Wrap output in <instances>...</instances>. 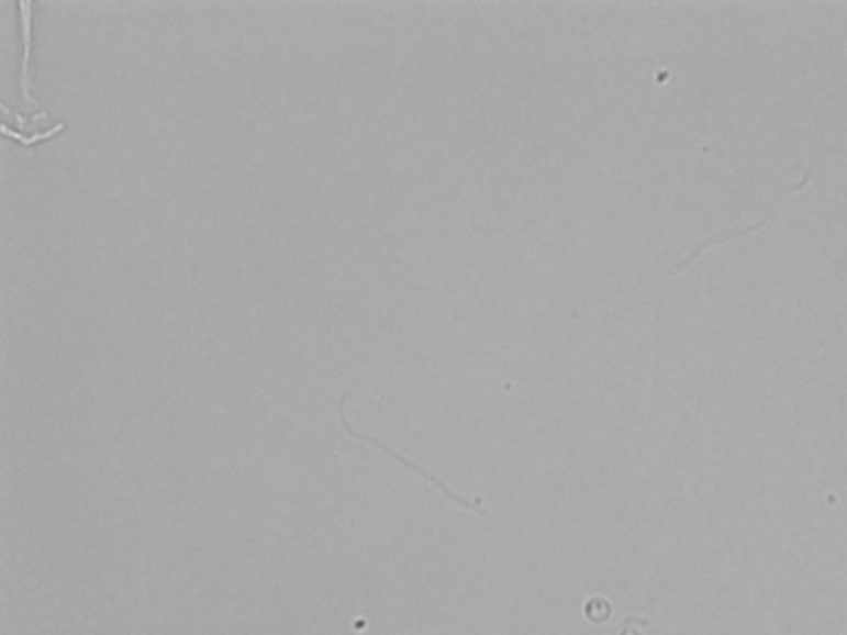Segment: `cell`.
Instances as JSON below:
<instances>
[{
  "mask_svg": "<svg viewBox=\"0 0 847 635\" xmlns=\"http://www.w3.org/2000/svg\"><path fill=\"white\" fill-rule=\"evenodd\" d=\"M346 398L343 396L342 401H339V421H342L343 427H345V431L348 432L352 437L359 438V441H366L369 442V444L376 445V447L382 448V450L388 452L389 455H392V457L398 458V460H401L402 464L408 465V467H411L412 470L417 471V474H421L424 479L430 480V482L436 483L437 487H439L441 490H443L444 493H446L447 497H449L450 500H454V502L460 503V505L467 506V509L476 510V512H479L480 515L487 516V519H490V513L486 512V510L482 509L480 505H472V503L467 502V500L460 499V497L454 495L453 492H450L449 489H447L444 483H441L439 480L434 479V477H431L430 474H427L426 470H422L421 467H417V465H412L411 461L408 460V458L401 457V455L395 454L394 450H391V448L386 447L385 444H381V442L376 441V438L368 437V435L359 434V432H356L355 428L349 427L348 422H346L345 412H343V405H345Z\"/></svg>",
  "mask_w": 847,
  "mask_h": 635,
  "instance_id": "6da1fadb",
  "label": "cell"
},
{
  "mask_svg": "<svg viewBox=\"0 0 847 635\" xmlns=\"http://www.w3.org/2000/svg\"><path fill=\"white\" fill-rule=\"evenodd\" d=\"M22 9V22H24V64H22V94L24 100L29 103H35L34 98L31 97V90H29V81H31V51H32V27H31V2H21Z\"/></svg>",
  "mask_w": 847,
  "mask_h": 635,
  "instance_id": "7a4b0ae2",
  "label": "cell"
}]
</instances>
